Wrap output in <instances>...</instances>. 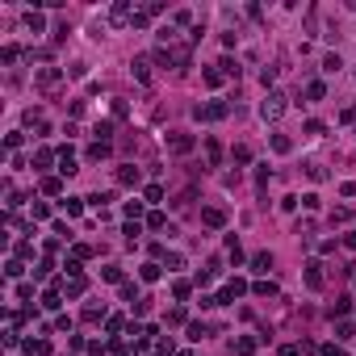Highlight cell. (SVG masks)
<instances>
[{
	"label": "cell",
	"mask_w": 356,
	"mask_h": 356,
	"mask_svg": "<svg viewBox=\"0 0 356 356\" xmlns=\"http://www.w3.org/2000/svg\"><path fill=\"white\" fill-rule=\"evenodd\" d=\"M281 113H285V92H268V101L260 105V117H264V122H277Z\"/></svg>",
	"instance_id": "cell-1"
},
{
	"label": "cell",
	"mask_w": 356,
	"mask_h": 356,
	"mask_svg": "<svg viewBox=\"0 0 356 356\" xmlns=\"http://www.w3.org/2000/svg\"><path fill=\"white\" fill-rule=\"evenodd\" d=\"M168 151H172V155H189V151H193V134H172Z\"/></svg>",
	"instance_id": "cell-2"
},
{
	"label": "cell",
	"mask_w": 356,
	"mask_h": 356,
	"mask_svg": "<svg viewBox=\"0 0 356 356\" xmlns=\"http://www.w3.org/2000/svg\"><path fill=\"white\" fill-rule=\"evenodd\" d=\"M222 222H227V214H222L218 206H210V210H201V227H214V231H218V227H222Z\"/></svg>",
	"instance_id": "cell-3"
},
{
	"label": "cell",
	"mask_w": 356,
	"mask_h": 356,
	"mask_svg": "<svg viewBox=\"0 0 356 356\" xmlns=\"http://www.w3.org/2000/svg\"><path fill=\"white\" fill-rule=\"evenodd\" d=\"M59 80H63V71H59V67H42L38 71V88H55Z\"/></svg>",
	"instance_id": "cell-4"
},
{
	"label": "cell",
	"mask_w": 356,
	"mask_h": 356,
	"mask_svg": "<svg viewBox=\"0 0 356 356\" xmlns=\"http://www.w3.org/2000/svg\"><path fill=\"white\" fill-rule=\"evenodd\" d=\"M306 285H310V289H323V264H306Z\"/></svg>",
	"instance_id": "cell-5"
},
{
	"label": "cell",
	"mask_w": 356,
	"mask_h": 356,
	"mask_svg": "<svg viewBox=\"0 0 356 356\" xmlns=\"http://www.w3.org/2000/svg\"><path fill=\"white\" fill-rule=\"evenodd\" d=\"M231 352H235V356H252V352H256V339H252V335H239V339L231 343Z\"/></svg>",
	"instance_id": "cell-6"
},
{
	"label": "cell",
	"mask_w": 356,
	"mask_h": 356,
	"mask_svg": "<svg viewBox=\"0 0 356 356\" xmlns=\"http://www.w3.org/2000/svg\"><path fill=\"white\" fill-rule=\"evenodd\" d=\"M26 352H30V356H51V339H30Z\"/></svg>",
	"instance_id": "cell-7"
},
{
	"label": "cell",
	"mask_w": 356,
	"mask_h": 356,
	"mask_svg": "<svg viewBox=\"0 0 356 356\" xmlns=\"http://www.w3.org/2000/svg\"><path fill=\"white\" fill-rule=\"evenodd\" d=\"M306 97H310V101H323L327 97V84H323V80H310V84H306Z\"/></svg>",
	"instance_id": "cell-8"
},
{
	"label": "cell",
	"mask_w": 356,
	"mask_h": 356,
	"mask_svg": "<svg viewBox=\"0 0 356 356\" xmlns=\"http://www.w3.org/2000/svg\"><path fill=\"white\" fill-rule=\"evenodd\" d=\"M117 181H122V185H138V168H134V163H126V168H117Z\"/></svg>",
	"instance_id": "cell-9"
},
{
	"label": "cell",
	"mask_w": 356,
	"mask_h": 356,
	"mask_svg": "<svg viewBox=\"0 0 356 356\" xmlns=\"http://www.w3.org/2000/svg\"><path fill=\"white\" fill-rule=\"evenodd\" d=\"M26 26H30L34 34H42V30H46V17H42V13H34V9H30V13H26Z\"/></svg>",
	"instance_id": "cell-10"
},
{
	"label": "cell",
	"mask_w": 356,
	"mask_h": 356,
	"mask_svg": "<svg viewBox=\"0 0 356 356\" xmlns=\"http://www.w3.org/2000/svg\"><path fill=\"white\" fill-rule=\"evenodd\" d=\"M252 268H256V272H268V268H272V256H268V252H256V256H252Z\"/></svg>",
	"instance_id": "cell-11"
},
{
	"label": "cell",
	"mask_w": 356,
	"mask_h": 356,
	"mask_svg": "<svg viewBox=\"0 0 356 356\" xmlns=\"http://www.w3.org/2000/svg\"><path fill=\"white\" fill-rule=\"evenodd\" d=\"M109 142H92V147H88V159H105V155H109Z\"/></svg>",
	"instance_id": "cell-12"
},
{
	"label": "cell",
	"mask_w": 356,
	"mask_h": 356,
	"mask_svg": "<svg viewBox=\"0 0 356 356\" xmlns=\"http://www.w3.org/2000/svg\"><path fill=\"white\" fill-rule=\"evenodd\" d=\"M147 227H151V231H163V227H168V218H163L159 210H151V214H147Z\"/></svg>",
	"instance_id": "cell-13"
},
{
	"label": "cell",
	"mask_w": 356,
	"mask_h": 356,
	"mask_svg": "<svg viewBox=\"0 0 356 356\" xmlns=\"http://www.w3.org/2000/svg\"><path fill=\"white\" fill-rule=\"evenodd\" d=\"M80 293H84V277H71L67 281V298H80Z\"/></svg>",
	"instance_id": "cell-14"
},
{
	"label": "cell",
	"mask_w": 356,
	"mask_h": 356,
	"mask_svg": "<svg viewBox=\"0 0 356 356\" xmlns=\"http://www.w3.org/2000/svg\"><path fill=\"white\" fill-rule=\"evenodd\" d=\"M201 80H206L210 88H218V84H222V71H214V67H206V71H201Z\"/></svg>",
	"instance_id": "cell-15"
},
{
	"label": "cell",
	"mask_w": 356,
	"mask_h": 356,
	"mask_svg": "<svg viewBox=\"0 0 356 356\" xmlns=\"http://www.w3.org/2000/svg\"><path fill=\"white\" fill-rule=\"evenodd\" d=\"M142 281H159V264H155V260H147V264H142Z\"/></svg>",
	"instance_id": "cell-16"
},
{
	"label": "cell",
	"mask_w": 356,
	"mask_h": 356,
	"mask_svg": "<svg viewBox=\"0 0 356 356\" xmlns=\"http://www.w3.org/2000/svg\"><path fill=\"white\" fill-rule=\"evenodd\" d=\"M252 289L260 293V298H272V293H277V285H272V281H256V285H252Z\"/></svg>",
	"instance_id": "cell-17"
},
{
	"label": "cell",
	"mask_w": 356,
	"mask_h": 356,
	"mask_svg": "<svg viewBox=\"0 0 356 356\" xmlns=\"http://www.w3.org/2000/svg\"><path fill=\"white\" fill-rule=\"evenodd\" d=\"M59 189H63V181H59V176H46V181H42V193H51V197H55Z\"/></svg>",
	"instance_id": "cell-18"
},
{
	"label": "cell",
	"mask_w": 356,
	"mask_h": 356,
	"mask_svg": "<svg viewBox=\"0 0 356 356\" xmlns=\"http://www.w3.org/2000/svg\"><path fill=\"white\" fill-rule=\"evenodd\" d=\"M63 210H67V218H80V210H84V206H80V197H67Z\"/></svg>",
	"instance_id": "cell-19"
},
{
	"label": "cell",
	"mask_w": 356,
	"mask_h": 356,
	"mask_svg": "<svg viewBox=\"0 0 356 356\" xmlns=\"http://www.w3.org/2000/svg\"><path fill=\"white\" fill-rule=\"evenodd\" d=\"M42 306H46V310H59L63 302H59V293H55V289H46V293H42Z\"/></svg>",
	"instance_id": "cell-20"
},
{
	"label": "cell",
	"mask_w": 356,
	"mask_h": 356,
	"mask_svg": "<svg viewBox=\"0 0 356 356\" xmlns=\"http://www.w3.org/2000/svg\"><path fill=\"white\" fill-rule=\"evenodd\" d=\"M134 76L142 80V84H147V80H151V71H147V59H134Z\"/></svg>",
	"instance_id": "cell-21"
},
{
	"label": "cell",
	"mask_w": 356,
	"mask_h": 356,
	"mask_svg": "<svg viewBox=\"0 0 356 356\" xmlns=\"http://www.w3.org/2000/svg\"><path fill=\"white\" fill-rule=\"evenodd\" d=\"M289 147H293V142L285 138V134H272V151H281V155H285V151H289Z\"/></svg>",
	"instance_id": "cell-22"
},
{
	"label": "cell",
	"mask_w": 356,
	"mask_h": 356,
	"mask_svg": "<svg viewBox=\"0 0 356 356\" xmlns=\"http://www.w3.org/2000/svg\"><path fill=\"white\" fill-rule=\"evenodd\" d=\"M172 298H176V302L189 298V281H176V285H172Z\"/></svg>",
	"instance_id": "cell-23"
},
{
	"label": "cell",
	"mask_w": 356,
	"mask_h": 356,
	"mask_svg": "<svg viewBox=\"0 0 356 356\" xmlns=\"http://www.w3.org/2000/svg\"><path fill=\"white\" fill-rule=\"evenodd\" d=\"M302 130H306V138H323V122H306Z\"/></svg>",
	"instance_id": "cell-24"
},
{
	"label": "cell",
	"mask_w": 356,
	"mask_h": 356,
	"mask_svg": "<svg viewBox=\"0 0 356 356\" xmlns=\"http://www.w3.org/2000/svg\"><path fill=\"white\" fill-rule=\"evenodd\" d=\"M206 155H210V163H218V159H222V147H218V142H214V138L206 142Z\"/></svg>",
	"instance_id": "cell-25"
},
{
	"label": "cell",
	"mask_w": 356,
	"mask_h": 356,
	"mask_svg": "<svg viewBox=\"0 0 356 356\" xmlns=\"http://www.w3.org/2000/svg\"><path fill=\"white\" fill-rule=\"evenodd\" d=\"M122 210H126V218H134V222H138V214H142V201H126Z\"/></svg>",
	"instance_id": "cell-26"
},
{
	"label": "cell",
	"mask_w": 356,
	"mask_h": 356,
	"mask_svg": "<svg viewBox=\"0 0 356 356\" xmlns=\"http://www.w3.org/2000/svg\"><path fill=\"white\" fill-rule=\"evenodd\" d=\"M339 67H343L339 55H327V59H323V71H339Z\"/></svg>",
	"instance_id": "cell-27"
},
{
	"label": "cell",
	"mask_w": 356,
	"mask_h": 356,
	"mask_svg": "<svg viewBox=\"0 0 356 356\" xmlns=\"http://www.w3.org/2000/svg\"><path fill=\"white\" fill-rule=\"evenodd\" d=\"M218 67H222V76H239V63H235V59H222Z\"/></svg>",
	"instance_id": "cell-28"
},
{
	"label": "cell",
	"mask_w": 356,
	"mask_h": 356,
	"mask_svg": "<svg viewBox=\"0 0 356 356\" xmlns=\"http://www.w3.org/2000/svg\"><path fill=\"white\" fill-rule=\"evenodd\" d=\"M306 172H310V181H327V168H323V163H310Z\"/></svg>",
	"instance_id": "cell-29"
},
{
	"label": "cell",
	"mask_w": 356,
	"mask_h": 356,
	"mask_svg": "<svg viewBox=\"0 0 356 356\" xmlns=\"http://www.w3.org/2000/svg\"><path fill=\"white\" fill-rule=\"evenodd\" d=\"M5 272H9V277H21V272H26V264H21V260H9Z\"/></svg>",
	"instance_id": "cell-30"
},
{
	"label": "cell",
	"mask_w": 356,
	"mask_h": 356,
	"mask_svg": "<svg viewBox=\"0 0 356 356\" xmlns=\"http://www.w3.org/2000/svg\"><path fill=\"white\" fill-rule=\"evenodd\" d=\"M189 339H206V323H189Z\"/></svg>",
	"instance_id": "cell-31"
},
{
	"label": "cell",
	"mask_w": 356,
	"mask_h": 356,
	"mask_svg": "<svg viewBox=\"0 0 356 356\" xmlns=\"http://www.w3.org/2000/svg\"><path fill=\"white\" fill-rule=\"evenodd\" d=\"M101 314H105V306H84V318H88V323H97Z\"/></svg>",
	"instance_id": "cell-32"
},
{
	"label": "cell",
	"mask_w": 356,
	"mask_h": 356,
	"mask_svg": "<svg viewBox=\"0 0 356 356\" xmlns=\"http://www.w3.org/2000/svg\"><path fill=\"white\" fill-rule=\"evenodd\" d=\"M138 235H142V227H138V222H126V239H130V243H134V239H138Z\"/></svg>",
	"instance_id": "cell-33"
},
{
	"label": "cell",
	"mask_w": 356,
	"mask_h": 356,
	"mask_svg": "<svg viewBox=\"0 0 356 356\" xmlns=\"http://www.w3.org/2000/svg\"><path fill=\"white\" fill-rule=\"evenodd\" d=\"M71 256H76V260H84V256H92V247H88V243H76V247H71Z\"/></svg>",
	"instance_id": "cell-34"
},
{
	"label": "cell",
	"mask_w": 356,
	"mask_h": 356,
	"mask_svg": "<svg viewBox=\"0 0 356 356\" xmlns=\"http://www.w3.org/2000/svg\"><path fill=\"white\" fill-rule=\"evenodd\" d=\"M142 197H147V201H159V197H163V189H159V185H147V193H142Z\"/></svg>",
	"instance_id": "cell-35"
},
{
	"label": "cell",
	"mask_w": 356,
	"mask_h": 356,
	"mask_svg": "<svg viewBox=\"0 0 356 356\" xmlns=\"http://www.w3.org/2000/svg\"><path fill=\"white\" fill-rule=\"evenodd\" d=\"M343 247H348V252H356V231H348V235H343Z\"/></svg>",
	"instance_id": "cell-36"
},
{
	"label": "cell",
	"mask_w": 356,
	"mask_h": 356,
	"mask_svg": "<svg viewBox=\"0 0 356 356\" xmlns=\"http://www.w3.org/2000/svg\"><path fill=\"white\" fill-rule=\"evenodd\" d=\"M323 356H343V348H335V343H323Z\"/></svg>",
	"instance_id": "cell-37"
},
{
	"label": "cell",
	"mask_w": 356,
	"mask_h": 356,
	"mask_svg": "<svg viewBox=\"0 0 356 356\" xmlns=\"http://www.w3.org/2000/svg\"><path fill=\"white\" fill-rule=\"evenodd\" d=\"M281 356H302V352L293 348V343H285V348H281Z\"/></svg>",
	"instance_id": "cell-38"
},
{
	"label": "cell",
	"mask_w": 356,
	"mask_h": 356,
	"mask_svg": "<svg viewBox=\"0 0 356 356\" xmlns=\"http://www.w3.org/2000/svg\"><path fill=\"white\" fill-rule=\"evenodd\" d=\"M176 356H189V352H176Z\"/></svg>",
	"instance_id": "cell-39"
}]
</instances>
